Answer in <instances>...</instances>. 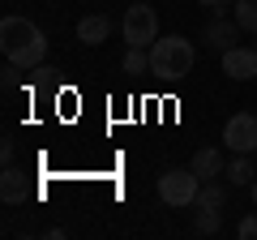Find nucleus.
I'll return each instance as SVG.
<instances>
[{"mask_svg": "<svg viewBox=\"0 0 257 240\" xmlns=\"http://www.w3.org/2000/svg\"><path fill=\"white\" fill-rule=\"evenodd\" d=\"M227 206V185H223L219 176L214 180H202V189H197V210H223Z\"/></svg>", "mask_w": 257, "mask_h": 240, "instance_id": "nucleus-11", "label": "nucleus"}, {"mask_svg": "<svg viewBox=\"0 0 257 240\" xmlns=\"http://www.w3.org/2000/svg\"><path fill=\"white\" fill-rule=\"evenodd\" d=\"M236 22L248 35H257V0H236Z\"/></svg>", "mask_w": 257, "mask_h": 240, "instance_id": "nucleus-15", "label": "nucleus"}, {"mask_svg": "<svg viewBox=\"0 0 257 240\" xmlns=\"http://www.w3.org/2000/svg\"><path fill=\"white\" fill-rule=\"evenodd\" d=\"M253 52H257V39H253Z\"/></svg>", "mask_w": 257, "mask_h": 240, "instance_id": "nucleus-20", "label": "nucleus"}, {"mask_svg": "<svg viewBox=\"0 0 257 240\" xmlns=\"http://www.w3.org/2000/svg\"><path fill=\"white\" fill-rule=\"evenodd\" d=\"M107 35H111V18H107V13H90V18L77 22V39H82L86 47L107 43Z\"/></svg>", "mask_w": 257, "mask_h": 240, "instance_id": "nucleus-9", "label": "nucleus"}, {"mask_svg": "<svg viewBox=\"0 0 257 240\" xmlns=\"http://www.w3.org/2000/svg\"><path fill=\"white\" fill-rule=\"evenodd\" d=\"M13 155H18V146H13V142L5 138V142H0V163H5V167H13Z\"/></svg>", "mask_w": 257, "mask_h": 240, "instance_id": "nucleus-17", "label": "nucleus"}, {"mask_svg": "<svg viewBox=\"0 0 257 240\" xmlns=\"http://www.w3.org/2000/svg\"><path fill=\"white\" fill-rule=\"evenodd\" d=\"M120 69H124L128 77H146V73H150V47H128Z\"/></svg>", "mask_w": 257, "mask_h": 240, "instance_id": "nucleus-13", "label": "nucleus"}, {"mask_svg": "<svg viewBox=\"0 0 257 240\" xmlns=\"http://www.w3.org/2000/svg\"><path fill=\"white\" fill-rule=\"evenodd\" d=\"M193 231H197V236H219L223 231V210H197Z\"/></svg>", "mask_w": 257, "mask_h": 240, "instance_id": "nucleus-14", "label": "nucleus"}, {"mask_svg": "<svg viewBox=\"0 0 257 240\" xmlns=\"http://www.w3.org/2000/svg\"><path fill=\"white\" fill-rule=\"evenodd\" d=\"M223 142H227L231 155H253L257 150V116L253 111H236L223 125Z\"/></svg>", "mask_w": 257, "mask_h": 240, "instance_id": "nucleus-5", "label": "nucleus"}, {"mask_svg": "<svg viewBox=\"0 0 257 240\" xmlns=\"http://www.w3.org/2000/svg\"><path fill=\"white\" fill-rule=\"evenodd\" d=\"M223 73L231 77V82H253L257 77V52L253 47H227L223 52Z\"/></svg>", "mask_w": 257, "mask_h": 240, "instance_id": "nucleus-7", "label": "nucleus"}, {"mask_svg": "<svg viewBox=\"0 0 257 240\" xmlns=\"http://www.w3.org/2000/svg\"><path fill=\"white\" fill-rule=\"evenodd\" d=\"M231 180V189H240V185H253L257 180V167H253V159L248 155H231V163H227V172H223Z\"/></svg>", "mask_w": 257, "mask_h": 240, "instance_id": "nucleus-12", "label": "nucleus"}, {"mask_svg": "<svg viewBox=\"0 0 257 240\" xmlns=\"http://www.w3.org/2000/svg\"><path fill=\"white\" fill-rule=\"evenodd\" d=\"M197 189H202V176L184 172V167H167L163 176H159V197H163L167 206H176V210H184V206H197Z\"/></svg>", "mask_w": 257, "mask_h": 240, "instance_id": "nucleus-3", "label": "nucleus"}, {"mask_svg": "<svg viewBox=\"0 0 257 240\" xmlns=\"http://www.w3.org/2000/svg\"><path fill=\"white\" fill-rule=\"evenodd\" d=\"M244 35V26L240 22H231V18H210L206 22V30H202V43L210 47V52H227V47H236V39Z\"/></svg>", "mask_w": 257, "mask_h": 240, "instance_id": "nucleus-6", "label": "nucleus"}, {"mask_svg": "<svg viewBox=\"0 0 257 240\" xmlns=\"http://www.w3.org/2000/svg\"><path fill=\"white\" fill-rule=\"evenodd\" d=\"M120 30H124V43L128 47H155V39H159V13H155V5H128Z\"/></svg>", "mask_w": 257, "mask_h": 240, "instance_id": "nucleus-4", "label": "nucleus"}, {"mask_svg": "<svg viewBox=\"0 0 257 240\" xmlns=\"http://www.w3.org/2000/svg\"><path fill=\"white\" fill-rule=\"evenodd\" d=\"M197 5H206V9H210V13H214V18H223V9H227L231 0H197Z\"/></svg>", "mask_w": 257, "mask_h": 240, "instance_id": "nucleus-18", "label": "nucleus"}, {"mask_svg": "<svg viewBox=\"0 0 257 240\" xmlns=\"http://www.w3.org/2000/svg\"><path fill=\"white\" fill-rule=\"evenodd\" d=\"M193 60H197V52L184 35H163L150 47V73L163 82H184L193 73Z\"/></svg>", "mask_w": 257, "mask_h": 240, "instance_id": "nucleus-2", "label": "nucleus"}, {"mask_svg": "<svg viewBox=\"0 0 257 240\" xmlns=\"http://www.w3.org/2000/svg\"><path fill=\"white\" fill-rule=\"evenodd\" d=\"M248 193H253V206H257V180H253V185H248Z\"/></svg>", "mask_w": 257, "mask_h": 240, "instance_id": "nucleus-19", "label": "nucleus"}, {"mask_svg": "<svg viewBox=\"0 0 257 240\" xmlns=\"http://www.w3.org/2000/svg\"><path fill=\"white\" fill-rule=\"evenodd\" d=\"M193 172L202 176V180H214V176L227 172V159H223L219 146H202L197 155H193Z\"/></svg>", "mask_w": 257, "mask_h": 240, "instance_id": "nucleus-10", "label": "nucleus"}, {"mask_svg": "<svg viewBox=\"0 0 257 240\" xmlns=\"http://www.w3.org/2000/svg\"><path fill=\"white\" fill-rule=\"evenodd\" d=\"M236 236H240V240H257V210H253V214H244V219H240Z\"/></svg>", "mask_w": 257, "mask_h": 240, "instance_id": "nucleus-16", "label": "nucleus"}, {"mask_svg": "<svg viewBox=\"0 0 257 240\" xmlns=\"http://www.w3.org/2000/svg\"><path fill=\"white\" fill-rule=\"evenodd\" d=\"M0 47H5V60L18 69H39L47 60V35L30 18H18V13H9L0 22Z\"/></svg>", "mask_w": 257, "mask_h": 240, "instance_id": "nucleus-1", "label": "nucleus"}, {"mask_svg": "<svg viewBox=\"0 0 257 240\" xmlns=\"http://www.w3.org/2000/svg\"><path fill=\"white\" fill-rule=\"evenodd\" d=\"M30 193H35V189H30V176L22 172V167H5V172H0V202L5 206L26 202Z\"/></svg>", "mask_w": 257, "mask_h": 240, "instance_id": "nucleus-8", "label": "nucleus"}]
</instances>
